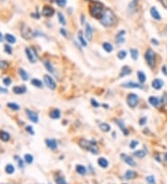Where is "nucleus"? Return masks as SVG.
Segmentation results:
<instances>
[{
  "mask_svg": "<svg viewBox=\"0 0 167 184\" xmlns=\"http://www.w3.org/2000/svg\"><path fill=\"white\" fill-rule=\"evenodd\" d=\"M99 21L104 27H110L115 24L116 16L112 10L107 8V10H104L100 19H99Z\"/></svg>",
  "mask_w": 167,
  "mask_h": 184,
  "instance_id": "f257e3e1",
  "label": "nucleus"
},
{
  "mask_svg": "<svg viewBox=\"0 0 167 184\" xmlns=\"http://www.w3.org/2000/svg\"><path fill=\"white\" fill-rule=\"evenodd\" d=\"M104 11V6L99 1H92L89 4V13L93 18L100 19Z\"/></svg>",
  "mask_w": 167,
  "mask_h": 184,
  "instance_id": "f03ea898",
  "label": "nucleus"
},
{
  "mask_svg": "<svg viewBox=\"0 0 167 184\" xmlns=\"http://www.w3.org/2000/svg\"><path fill=\"white\" fill-rule=\"evenodd\" d=\"M79 145L83 149L86 151H89L90 152H92L93 154H99V148H98L97 144L95 141H87L86 139H82L79 141Z\"/></svg>",
  "mask_w": 167,
  "mask_h": 184,
  "instance_id": "7ed1b4c3",
  "label": "nucleus"
},
{
  "mask_svg": "<svg viewBox=\"0 0 167 184\" xmlns=\"http://www.w3.org/2000/svg\"><path fill=\"white\" fill-rule=\"evenodd\" d=\"M145 59L147 61L148 65L150 68H153L155 66V52L151 48H149L145 53Z\"/></svg>",
  "mask_w": 167,
  "mask_h": 184,
  "instance_id": "20e7f679",
  "label": "nucleus"
},
{
  "mask_svg": "<svg viewBox=\"0 0 167 184\" xmlns=\"http://www.w3.org/2000/svg\"><path fill=\"white\" fill-rule=\"evenodd\" d=\"M126 103L130 108H136L138 104V97L134 93H130L126 98Z\"/></svg>",
  "mask_w": 167,
  "mask_h": 184,
  "instance_id": "39448f33",
  "label": "nucleus"
},
{
  "mask_svg": "<svg viewBox=\"0 0 167 184\" xmlns=\"http://www.w3.org/2000/svg\"><path fill=\"white\" fill-rule=\"evenodd\" d=\"M25 53H26L27 58H28V60L30 61L31 63H35L37 61V55H36L34 48H25Z\"/></svg>",
  "mask_w": 167,
  "mask_h": 184,
  "instance_id": "423d86ee",
  "label": "nucleus"
},
{
  "mask_svg": "<svg viewBox=\"0 0 167 184\" xmlns=\"http://www.w3.org/2000/svg\"><path fill=\"white\" fill-rule=\"evenodd\" d=\"M44 81H45V84H46L47 87H48V88H50L51 90H54V89H56V87H57V85H56L55 81H54L53 78H52L50 75H48V74H46V75L44 76Z\"/></svg>",
  "mask_w": 167,
  "mask_h": 184,
  "instance_id": "0eeeda50",
  "label": "nucleus"
},
{
  "mask_svg": "<svg viewBox=\"0 0 167 184\" xmlns=\"http://www.w3.org/2000/svg\"><path fill=\"white\" fill-rule=\"evenodd\" d=\"M55 13V10L50 6H44L42 8V15L46 18L52 17Z\"/></svg>",
  "mask_w": 167,
  "mask_h": 184,
  "instance_id": "6e6552de",
  "label": "nucleus"
},
{
  "mask_svg": "<svg viewBox=\"0 0 167 184\" xmlns=\"http://www.w3.org/2000/svg\"><path fill=\"white\" fill-rule=\"evenodd\" d=\"M21 35L25 39H31L34 36V34H33L31 29L28 26L22 25V27H21Z\"/></svg>",
  "mask_w": 167,
  "mask_h": 184,
  "instance_id": "1a4fd4ad",
  "label": "nucleus"
},
{
  "mask_svg": "<svg viewBox=\"0 0 167 184\" xmlns=\"http://www.w3.org/2000/svg\"><path fill=\"white\" fill-rule=\"evenodd\" d=\"M85 35H86V39L88 41H91L93 38V28H92L90 23H86V31H85Z\"/></svg>",
  "mask_w": 167,
  "mask_h": 184,
  "instance_id": "9d476101",
  "label": "nucleus"
},
{
  "mask_svg": "<svg viewBox=\"0 0 167 184\" xmlns=\"http://www.w3.org/2000/svg\"><path fill=\"white\" fill-rule=\"evenodd\" d=\"M121 158L123 159V162H125V163L127 164L128 165H130V167H136V165H137V163L134 161V159H132V157H130V156L127 155V154H122Z\"/></svg>",
  "mask_w": 167,
  "mask_h": 184,
  "instance_id": "9b49d317",
  "label": "nucleus"
},
{
  "mask_svg": "<svg viewBox=\"0 0 167 184\" xmlns=\"http://www.w3.org/2000/svg\"><path fill=\"white\" fill-rule=\"evenodd\" d=\"M124 35H125V31L124 30H121L115 36V42L119 45L121 44L124 43L125 41V38H124Z\"/></svg>",
  "mask_w": 167,
  "mask_h": 184,
  "instance_id": "f8f14e48",
  "label": "nucleus"
},
{
  "mask_svg": "<svg viewBox=\"0 0 167 184\" xmlns=\"http://www.w3.org/2000/svg\"><path fill=\"white\" fill-rule=\"evenodd\" d=\"M123 87L125 88H142L143 86L140 83H135V82H127L122 85Z\"/></svg>",
  "mask_w": 167,
  "mask_h": 184,
  "instance_id": "ddd939ff",
  "label": "nucleus"
},
{
  "mask_svg": "<svg viewBox=\"0 0 167 184\" xmlns=\"http://www.w3.org/2000/svg\"><path fill=\"white\" fill-rule=\"evenodd\" d=\"M26 114H27V116H28V118L33 122V123H38L39 118H38V115L34 112H33V111H31V110H26Z\"/></svg>",
  "mask_w": 167,
  "mask_h": 184,
  "instance_id": "4468645a",
  "label": "nucleus"
},
{
  "mask_svg": "<svg viewBox=\"0 0 167 184\" xmlns=\"http://www.w3.org/2000/svg\"><path fill=\"white\" fill-rule=\"evenodd\" d=\"M150 12V15H151V17L153 18L154 20H156V21H161V16L160 15L159 11H158V10H157V8H156V7H151Z\"/></svg>",
  "mask_w": 167,
  "mask_h": 184,
  "instance_id": "2eb2a0df",
  "label": "nucleus"
},
{
  "mask_svg": "<svg viewBox=\"0 0 167 184\" xmlns=\"http://www.w3.org/2000/svg\"><path fill=\"white\" fill-rule=\"evenodd\" d=\"M163 85H164L163 80L159 79V78H156V79H154L153 81H152V87H153L154 89H157V90L161 89V87H163Z\"/></svg>",
  "mask_w": 167,
  "mask_h": 184,
  "instance_id": "dca6fc26",
  "label": "nucleus"
},
{
  "mask_svg": "<svg viewBox=\"0 0 167 184\" xmlns=\"http://www.w3.org/2000/svg\"><path fill=\"white\" fill-rule=\"evenodd\" d=\"M46 144H47V146H48L49 149H51V150H55V149H57V147H58L57 141H56V140H54V139H47L46 140Z\"/></svg>",
  "mask_w": 167,
  "mask_h": 184,
  "instance_id": "f3484780",
  "label": "nucleus"
},
{
  "mask_svg": "<svg viewBox=\"0 0 167 184\" xmlns=\"http://www.w3.org/2000/svg\"><path fill=\"white\" fill-rule=\"evenodd\" d=\"M116 125L119 127V128L121 129L122 130V132L123 133V134L125 135V136H127L128 134H129V132H128V130H127V128L125 127V125H124V123H123L122 120H116Z\"/></svg>",
  "mask_w": 167,
  "mask_h": 184,
  "instance_id": "a211bd4d",
  "label": "nucleus"
},
{
  "mask_svg": "<svg viewBox=\"0 0 167 184\" xmlns=\"http://www.w3.org/2000/svg\"><path fill=\"white\" fill-rule=\"evenodd\" d=\"M27 90V88L24 87V86H16L12 88V91H13L15 94H23L25 93Z\"/></svg>",
  "mask_w": 167,
  "mask_h": 184,
  "instance_id": "6ab92c4d",
  "label": "nucleus"
},
{
  "mask_svg": "<svg viewBox=\"0 0 167 184\" xmlns=\"http://www.w3.org/2000/svg\"><path fill=\"white\" fill-rule=\"evenodd\" d=\"M137 2H138V0H133V1H131L129 3V5H128V10H129L130 13L136 12L137 8Z\"/></svg>",
  "mask_w": 167,
  "mask_h": 184,
  "instance_id": "aec40b11",
  "label": "nucleus"
},
{
  "mask_svg": "<svg viewBox=\"0 0 167 184\" xmlns=\"http://www.w3.org/2000/svg\"><path fill=\"white\" fill-rule=\"evenodd\" d=\"M61 111L59 109H53V110L50 111L49 113V116L52 118V119H59L61 117Z\"/></svg>",
  "mask_w": 167,
  "mask_h": 184,
  "instance_id": "412c9836",
  "label": "nucleus"
},
{
  "mask_svg": "<svg viewBox=\"0 0 167 184\" xmlns=\"http://www.w3.org/2000/svg\"><path fill=\"white\" fill-rule=\"evenodd\" d=\"M77 37H78V40H79L80 44H81L83 47H86L87 42H86V38H85V36H84V34L82 31H79V32H78Z\"/></svg>",
  "mask_w": 167,
  "mask_h": 184,
  "instance_id": "4be33fe9",
  "label": "nucleus"
},
{
  "mask_svg": "<svg viewBox=\"0 0 167 184\" xmlns=\"http://www.w3.org/2000/svg\"><path fill=\"white\" fill-rule=\"evenodd\" d=\"M102 48L107 53H112L113 51V46L110 43H109V42H104L102 44Z\"/></svg>",
  "mask_w": 167,
  "mask_h": 184,
  "instance_id": "5701e85b",
  "label": "nucleus"
},
{
  "mask_svg": "<svg viewBox=\"0 0 167 184\" xmlns=\"http://www.w3.org/2000/svg\"><path fill=\"white\" fill-rule=\"evenodd\" d=\"M132 73V70L129 66H123L121 70V73H120V77H123L125 75H128Z\"/></svg>",
  "mask_w": 167,
  "mask_h": 184,
  "instance_id": "b1692460",
  "label": "nucleus"
},
{
  "mask_svg": "<svg viewBox=\"0 0 167 184\" xmlns=\"http://www.w3.org/2000/svg\"><path fill=\"white\" fill-rule=\"evenodd\" d=\"M149 102L151 106H154V107H157L159 106L160 104V100L158 99L157 97H154V96H150L149 98Z\"/></svg>",
  "mask_w": 167,
  "mask_h": 184,
  "instance_id": "393cba45",
  "label": "nucleus"
},
{
  "mask_svg": "<svg viewBox=\"0 0 167 184\" xmlns=\"http://www.w3.org/2000/svg\"><path fill=\"white\" fill-rule=\"evenodd\" d=\"M137 177V172L133 170H127L124 174V178L126 179H133Z\"/></svg>",
  "mask_w": 167,
  "mask_h": 184,
  "instance_id": "a878e982",
  "label": "nucleus"
},
{
  "mask_svg": "<svg viewBox=\"0 0 167 184\" xmlns=\"http://www.w3.org/2000/svg\"><path fill=\"white\" fill-rule=\"evenodd\" d=\"M98 164H99V167H103V168H107V167H108V165H109L108 160H107L106 158H104V157L99 158V160H98Z\"/></svg>",
  "mask_w": 167,
  "mask_h": 184,
  "instance_id": "bb28decb",
  "label": "nucleus"
},
{
  "mask_svg": "<svg viewBox=\"0 0 167 184\" xmlns=\"http://www.w3.org/2000/svg\"><path fill=\"white\" fill-rule=\"evenodd\" d=\"M44 65L46 67V69L50 73V74H55V69H54L53 65L50 61H44Z\"/></svg>",
  "mask_w": 167,
  "mask_h": 184,
  "instance_id": "cd10ccee",
  "label": "nucleus"
},
{
  "mask_svg": "<svg viewBox=\"0 0 167 184\" xmlns=\"http://www.w3.org/2000/svg\"><path fill=\"white\" fill-rule=\"evenodd\" d=\"M10 139V135L6 131H0V140L3 141H8Z\"/></svg>",
  "mask_w": 167,
  "mask_h": 184,
  "instance_id": "c85d7f7f",
  "label": "nucleus"
},
{
  "mask_svg": "<svg viewBox=\"0 0 167 184\" xmlns=\"http://www.w3.org/2000/svg\"><path fill=\"white\" fill-rule=\"evenodd\" d=\"M137 78H138V81L140 84H144L147 79L146 74H145L142 71H138V72H137Z\"/></svg>",
  "mask_w": 167,
  "mask_h": 184,
  "instance_id": "c756f323",
  "label": "nucleus"
},
{
  "mask_svg": "<svg viewBox=\"0 0 167 184\" xmlns=\"http://www.w3.org/2000/svg\"><path fill=\"white\" fill-rule=\"evenodd\" d=\"M19 74L20 76L21 77V79L24 80V81H27L29 79V74L26 73V71L24 69H19Z\"/></svg>",
  "mask_w": 167,
  "mask_h": 184,
  "instance_id": "7c9ffc66",
  "label": "nucleus"
},
{
  "mask_svg": "<svg viewBox=\"0 0 167 184\" xmlns=\"http://www.w3.org/2000/svg\"><path fill=\"white\" fill-rule=\"evenodd\" d=\"M5 171H6L7 174L11 175L15 172V167H14V165H11V164H8V165H7L6 167H5Z\"/></svg>",
  "mask_w": 167,
  "mask_h": 184,
  "instance_id": "2f4dec72",
  "label": "nucleus"
},
{
  "mask_svg": "<svg viewBox=\"0 0 167 184\" xmlns=\"http://www.w3.org/2000/svg\"><path fill=\"white\" fill-rule=\"evenodd\" d=\"M5 38H6V41L10 44H15L16 43V37L13 36L10 34H6L5 35Z\"/></svg>",
  "mask_w": 167,
  "mask_h": 184,
  "instance_id": "473e14b6",
  "label": "nucleus"
},
{
  "mask_svg": "<svg viewBox=\"0 0 167 184\" xmlns=\"http://www.w3.org/2000/svg\"><path fill=\"white\" fill-rule=\"evenodd\" d=\"M76 171H77V173L80 175H86V168L84 167L83 165H76Z\"/></svg>",
  "mask_w": 167,
  "mask_h": 184,
  "instance_id": "72a5a7b5",
  "label": "nucleus"
},
{
  "mask_svg": "<svg viewBox=\"0 0 167 184\" xmlns=\"http://www.w3.org/2000/svg\"><path fill=\"white\" fill-rule=\"evenodd\" d=\"M99 128L102 130L103 132H109L110 130V125L107 123H101L99 124Z\"/></svg>",
  "mask_w": 167,
  "mask_h": 184,
  "instance_id": "f704fd0d",
  "label": "nucleus"
},
{
  "mask_svg": "<svg viewBox=\"0 0 167 184\" xmlns=\"http://www.w3.org/2000/svg\"><path fill=\"white\" fill-rule=\"evenodd\" d=\"M57 15H58V20H59V23H61V25H66V20H65V17H64V15H63L61 12H58L57 13Z\"/></svg>",
  "mask_w": 167,
  "mask_h": 184,
  "instance_id": "c9c22d12",
  "label": "nucleus"
},
{
  "mask_svg": "<svg viewBox=\"0 0 167 184\" xmlns=\"http://www.w3.org/2000/svg\"><path fill=\"white\" fill-rule=\"evenodd\" d=\"M130 54H131V58L134 61H137V58H138V50H136V48H131L130 50Z\"/></svg>",
  "mask_w": 167,
  "mask_h": 184,
  "instance_id": "e433bc0d",
  "label": "nucleus"
},
{
  "mask_svg": "<svg viewBox=\"0 0 167 184\" xmlns=\"http://www.w3.org/2000/svg\"><path fill=\"white\" fill-rule=\"evenodd\" d=\"M134 155L137 158H144L146 156V152H144L143 150H138L134 152Z\"/></svg>",
  "mask_w": 167,
  "mask_h": 184,
  "instance_id": "4c0bfd02",
  "label": "nucleus"
},
{
  "mask_svg": "<svg viewBox=\"0 0 167 184\" xmlns=\"http://www.w3.org/2000/svg\"><path fill=\"white\" fill-rule=\"evenodd\" d=\"M32 85L34 86V87H43V83H42V81H40V80L37 79V78H34V79H32Z\"/></svg>",
  "mask_w": 167,
  "mask_h": 184,
  "instance_id": "58836bf2",
  "label": "nucleus"
},
{
  "mask_svg": "<svg viewBox=\"0 0 167 184\" xmlns=\"http://www.w3.org/2000/svg\"><path fill=\"white\" fill-rule=\"evenodd\" d=\"M8 107L10 109H11V110H13V111H19L20 110V106L15 102H8Z\"/></svg>",
  "mask_w": 167,
  "mask_h": 184,
  "instance_id": "ea45409f",
  "label": "nucleus"
},
{
  "mask_svg": "<svg viewBox=\"0 0 167 184\" xmlns=\"http://www.w3.org/2000/svg\"><path fill=\"white\" fill-rule=\"evenodd\" d=\"M24 161L26 162L27 164H32L33 161H34V157H33L32 154H26L24 155Z\"/></svg>",
  "mask_w": 167,
  "mask_h": 184,
  "instance_id": "a19ab883",
  "label": "nucleus"
},
{
  "mask_svg": "<svg viewBox=\"0 0 167 184\" xmlns=\"http://www.w3.org/2000/svg\"><path fill=\"white\" fill-rule=\"evenodd\" d=\"M126 56H127V52L125 51V50H120L119 52H118V54H117V57L119 58L120 60H123V59H125L126 58Z\"/></svg>",
  "mask_w": 167,
  "mask_h": 184,
  "instance_id": "79ce46f5",
  "label": "nucleus"
},
{
  "mask_svg": "<svg viewBox=\"0 0 167 184\" xmlns=\"http://www.w3.org/2000/svg\"><path fill=\"white\" fill-rule=\"evenodd\" d=\"M56 184H67V182L63 177L59 176L56 178Z\"/></svg>",
  "mask_w": 167,
  "mask_h": 184,
  "instance_id": "37998d69",
  "label": "nucleus"
},
{
  "mask_svg": "<svg viewBox=\"0 0 167 184\" xmlns=\"http://www.w3.org/2000/svg\"><path fill=\"white\" fill-rule=\"evenodd\" d=\"M146 180H147V182H148L149 184H156L155 178H154V176H152V175L146 177Z\"/></svg>",
  "mask_w": 167,
  "mask_h": 184,
  "instance_id": "c03bdc74",
  "label": "nucleus"
},
{
  "mask_svg": "<svg viewBox=\"0 0 167 184\" xmlns=\"http://www.w3.org/2000/svg\"><path fill=\"white\" fill-rule=\"evenodd\" d=\"M56 4H57L59 7H61V8H63V7L66 6L67 0H56Z\"/></svg>",
  "mask_w": 167,
  "mask_h": 184,
  "instance_id": "a18cd8bd",
  "label": "nucleus"
},
{
  "mask_svg": "<svg viewBox=\"0 0 167 184\" xmlns=\"http://www.w3.org/2000/svg\"><path fill=\"white\" fill-rule=\"evenodd\" d=\"M8 63L6 61H0V69L1 70H4V69L8 68Z\"/></svg>",
  "mask_w": 167,
  "mask_h": 184,
  "instance_id": "49530a36",
  "label": "nucleus"
},
{
  "mask_svg": "<svg viewBox=\"0 0 167 184\" xmlns=\"http://www.w3.org/2000/svg\"><path fill=\"white\" fill-rule=\"evenodd\" d=\"M139 144V142L137 141H130V145H129V147L131 149H135L136 147L137 146V145Z\"/></svg>",
  "mask_w": 167,
  "mask_h": 184,
  "instance_id": "de8ad7c7",
  "label": "nucleus"
},
{
  "mask_svg": "<svg viewBox=\"0 0 167 184\" xmlns=\"http://www.w3.org/2000/svg\"><path fill=\"white\" fill-rule=\"evenodd\" d=\"M4 48H5L4 50H5V52H6V53H8V54H11L12 53V48L10 47V46L5 45Z\"/></svg>",
  "mask_w": 167,
  "mask_h": 184,
  "instance_id": "09e8293b",
  "label": "nucleus"
},
{
  "mask_svg": "<svg viewBox=\"0 0 167 184\" xmlns=\"http://www.w3.org/2000/svg\"><path fill=\"white\" fill-rule=\"evenodd\" d=\"M3 83H4V85L5 86H10V85H11V79L10 78H8V77H6V78H4L3 79Z\"/></svg>",
  "mask_w": 167,
  "mask_h": 184,
  "instance_id": "8fccbe9b",
  "label": "nucleus"
},
{
  "mask_svg": "<svg viewBox=\"0 0 167 184\" xmlns=\"http://www.w3.org/2000/svg\"><path fill=\"white\" fill-rule=\"evenodd\" d=\"M91 101V105L93 107H95V108H99V103L95 99H91V101Z\"/></svg>",
  "mask_w": 167,
  "mask_h": 184,
  "instance_id": "3c124183",
  "label": "nucleus"
},
{
  "mask_svg": "<svg viewBox=\"0 0 167 184\" xmlns=\"http://www.w3.org/2000/svg\"><path fill=\"white\" fill-rule=\"evenodd\" d=\"M147 122V117H145V116H143V117H141L140 119H139V125H145Z\"/></svg>",
  "mask_w": 167,
  "mask_h": 184,
  "instance_id": "603ef678",
  "label": "nucleus"
},
{
  "mask_svg": "<svg viewBox=\"0 0 167 184\" xmlns=\"http://www.w3.org/2000/svg\"><path fill=\"white\" fill-rule=\"evenodd\" d=\"M26 130H27V132H29L31 135H34V129H33V127H31V125H28V127H26Z\"/></svg>",
  "mask_w": 167,
  "mask_h": 184,
  "instance_id": "864d4df0",
  "label": "nucleus"
},
{
  "mask_svg": "<svg viewBox=\"0 0 167 184\" xmlns=\"http://www.w3.org/2000/svg\"><path fill=\"white\" fill-rule=\"evenodd\" d=\"M59 32H61V35L64 36V37H67V36H68V34H67V31L65 30L64 28H61V30H59Z\"/></svg>",
  "mask_w": 167,
  "mask_h": 184,
  "instance_id": "5fc2aeb1",
  "label": "nucleus"
},
{
  "mask_svg": "<svg viewBox=\"0 0 167 184\" xmlns=\"http://www.w3.org/2000/svg\"><path fill=\"white\" fill-rule=\"evenodd\" d=\"M151 43L153 44V45H155V46L159 45V42H158L157 39H155V38H152V39H151Z\"/></svg>",
  "mask_w": 167,
  "mask_h": 184,
  "instance_id": "6e6d98bb",
  "label": "nucleus"
},
{
  "mask_svg": "<svg viewBox=\"0 0 167 184\" xmlns=\"http://www.w3.org/2000/svg\"><path fill=\"white\" fill-rule=\"evenodd\" d=\"M7 92H8V90L6 88L0 87V93H7Z\"/></svg>",
  "mask_w": 167,
  "mask_h": 184,
  "instance_id": "4d7b16f0",
  "label": "nucleus"
},
{
  "mask_svg": "<svg viewBox=\"0 0 167 184\" xmlns=\"http://www.w3.org/2000/svg\"><path fill=\"white\" fill-rule=\"evenodd\" d=\"M161 69H163L161 71H163V74H164L165 75H167V68H166V66H163V68H161Z\"/></svg>",
  "mask_w": 167,
  "mask_h": 184,
  "instance_id": "13d9d810",
  "label": "nucleus"
},
{
  "mask_svg": "<svg viewBox=\"0 0 167 184\" xmlns=\"http://www.w3.org/2000/svg\"><path fill=\"white\" fill-rule=\"evenodd\" d=\"M161 4L163 5L164 8H167V0H161Z\"/></svg>",
  "mask_w": 167,
  "mask_h": 184,
  "instance_id": "bf43d9fd",
  "label": "nucleus"
},
{
  "mask_svg": "<svg viewBox=\"0 0 167 184\" xmlns=\"http://www.w3.org/2000/svg\"><path fill=\"white\" fill-rule=\"evenodd\" d=\"M18 163H19V167L22 168V167H23V162H22V160L19 159V161H18Z\"/></svg>",
  "mask_w": 167,
  "mask_h": 184,
  "instance_id": "052dcab7",
  "label": "nucleus"
},
{
  "mask_svg": "<svg viewBox=\"0 0 167 184\" xmlns=\"http://www.w3.org/2000/svg\"><path fill=\"white\" fill-rule=\"evenodd\" d=\"M102 106H104L105 109H108L109 108V105H107V104H102Z\"/></svg>",
  "mask_w": 167,
  "mask_h": 184,
  "instance_id": "680f3d73",
  "label": "nucleus"
},
{
  "mask_svg": "<svg viewBox=\"0 0 167 184\" xmlns=\"http://www.w3.org/2000/svg\"><path fill=\"white\" fill-rule=\"evenodd\" d=\"M164 159H165V161H167V152L164 154Z\"/></svg>",
  "mask_w": 167,
  "mask_h": 184,
  "instance_id": "e2e57ef3",
  "label": "nucleus"
},
{
  "mask_svg": "<svg viewBox=\"0 0 167 184\" xmlns=\"http://www.w3.org/2000/svg\"><path fill=\"white\" fill-rule=\"evenodd\" d=\"M2 34H1V33H0V42H1V41H2Z\"/></svg>",
  "mask_w": 167,
  "mask_h": 184,
  "instance_id": "0e129e2a",
  "label": "nucleus"
},
{
  "mask_svg": "<svg viewBox=\"0 0 167 184\" xmlns=\"http://www.w3.org/2000/svg\"><path fill=\"white\" fill-rule=\"evenodd\" d=\"M166 33H167V26H166Z\"/></svg>",
  "mask_w": 167,
  "mask_h": 184,
  "instance_id": "69168bd1",
  "label": "nucleus"
},
{
  "mask_svg": "<svg viewBox=\"0 0 167 184\" xmlns=\"http://www.w3.org/2000/svg\"><path fill=\"white\" fill-rule=\"evenodd\" d=\"M123 184H126V183H123Z\"/></svg>",
  "mask_w": 167,
  "mask_h": 184,
  "instance_id": "338daca9",
  "label": "nucleus"
},
{
  "mask_svg": "<svg viewBox=\"0 0 167 184\" xmlns=\"http://www.w3.org/2000/svg\"><path fill=\"white\" fill-rule=\"evenodd\" d=\"M88 1H89V0H88Z\"/></svg>",
  "mask_w": 167,
  "mask_h": 184,
  "instance_id": "774afa93",
  "label": "nucleus"
}]
</instances>
